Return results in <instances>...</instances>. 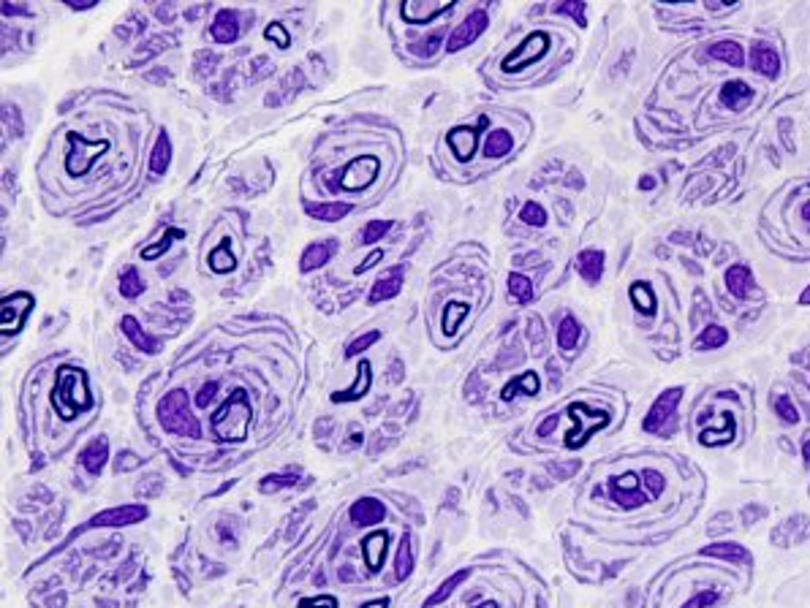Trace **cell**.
<instances>
[{
	"label": "cell",
	"mask_w": 810,
	"mask_h": 608,
	"mask_svg": "<svg viewBox=\"0 0 810 608\" xmlns=\"http://www.w3.org/2000/svg\"><path fill=\"white\" fill-rule=\"evenodd\" d=\"M337 253V242L335 239H327V242H310L300 256V269L302 272H313V269H321L327 261L332 258Z\"/></svg>",
	"instance_id": "17"
},
{
	"label": "cell",
	"mask_w": 810,
	"mask_h": 608,
	"mask_svg": "<svg viewBox=\"0 0 810 608\" xmlns=\"http://www.w3.org/2000/svg\"><path fill=\"white\" fill-rule=\"evenodd\" d=\"M264 38L266 41H272L278 49H288L291 47V35H288V30L283 28V22H269L264 30Z\"/></svg>",
	"instance_id": "44"
},
{
	"label": "cell",
	"mask_w": 810,
	"mask_h": 608,
	"mask_svg": "<svg viewBox=\"0 0 810 608\" xmlns=\"http://www.w3.org/2000/svg\"><path fill=\"white\" fill-rule=\"evenodd\" d=\"M147 519L144 505H120V508H106L90 519V527H128Z\"/></svg>",
	"instance_id": "10"
},
{
	"label": "cell",
	"mask_w": 810,
	"mask_h": 608,
	"mask_svg": "<svg viewBox=\"0 0 810 608\" xmlns=\"http://www.w3.org/2000/svg\"><path fill=\"white\" fill-rule=\"evenodd\" d=\"M387 532H375V535H368V538L362 540V554H365V562H368V568L370 571H381V565H384V556H387Z\"/></svg>",
	"instance_id": "21"
},
{
	"label": "cell",
	"mask_w": 810,
	"mask_h": 608,
	"mask_svg": "<svg viewBox=\"0 0 810 608\" xmlns=\"http://www.w3.org/2000/svg\"><path fill=\"white\" fill-rule=\"evenodd\" d=\"M17 14L28 17L30 8H28V6H14V3H3V17H17Z\"/></svg>",
	"instance_id": "53"
},
{
	"label": "cell",
	"mask_w": 810,
	"mask_h": 608,
	"mask_svg": "<svg viewBox=\"0 0 810 608\" xmlns=\"http://www.w3.org/2000/svg\"><path fill=\"white\" fill-rule=\"evenodd\" d=\"M294 484H297V470H291V472H272V475H266L264 481L259 484V491H262V494H272V491H281V489L294 487Z\"/></svg>",
	"instance_id": "39"
},
{
	"label": "cell",
	"mask_w": 810,
	"mask_h": 608,
	"mask_svg": "<svg viewBox=\"0 0 810 608\" xmlns=\"http://www.w3.org/2000/svg\"><path fill=\"white\" fill-rule=\"evenodd\" d=\"M35 299L25 291H14V294L3 296L0 302V331L3 334H17L25 323V318L33 310Z\"/></svg>",
	"instance_id": "5"
},
{
	"label": "cell",
	"mask_w": 810,
	"mask_h": 608,
	"mask_svg": "<svg viewBox=\"0 0 810 608\" xmlns=\"http://www.w3.org/2000/svg\"><path fill=\"white\" fill-rule=\"evenodd\" d=\"M805 459H810V440H805Z\"/></svg>",
	"instance_id": "59"
},
{
	"label": "cell",
	"mask_w": 810,
	"mask_h": 608,
	"mask_svg": "<svg viewBox=\"0 0 810 608\" xmlns=\"http://www.w3.org/2000/svg\"><path fill=\"white\" fill-rule=\"evenodd\" d=\"M710 57H712V60H721L726 66H734V68L745 63L742 47L734 44V41H718V44H712V47H710Z\"/></svg>",
	"instance_id": "28"
},
{
	"label": "cell",
	"mask_w": 810,
	"mask_h": 608,
	"mask_svg": "<svg viewBox=\"0 0 810 608\" xmlns=\"http://www.w3.org/2000/svg\"><path fill=\"white\" fill-rule=\"evenodd\" d=\"M452 8H454V3H427V0L416 3V0H408V3L400 6V14H403L408 25H430L435 17L452 11Z\"/></svg>",
	"instance_id": "12"
},
{
	"label": "cell",
	"mask_w": 810,
	"mask_h": 608,
	"mask_svg": "<svg viewBox=\"0 0 810 608\" xmlns=\"http://www.w3.org/2000/svg\"><path fill=\"white\" fill-rule=\"evenodd\" d=\"M79 459H82V467L88 470L90 475H101L106 462H109V440L104 434H98L95 440H90L88 446L82 448Z\"/></svg>",
	"instance_id": "15"
},
{
	"label": "cell",
	"mask_w": 810,
	"mask_h": 608,
	"mask_svg": "<svg viewBox=\"0 0 810 608\" xmlns=\"http://www.w3.org/2000/svg\"><path fill=\"white\" fill-rule=\"evenodd\" d=\"M215 394H218V383H215V381H207V383H204V386H201V391L196 394V405H199V407H207V405H210V402H212V397H215Z\"/></svg>",
	"instance_id": "51"
},
{
	"label": "cell",
	"mask_w": 810,
	"mask_h": 608,
	"mask_svg": "<svg viewBox=\"0 0 810 608\" xmlns=\"http://www.w3.org/2000/svg\"><path fill=\"white\" fill-rule=\"evenodd\" d=\"M652 185H655V179H652V177H645V179L639 182V188H642V191H650Z\"/></svg>",
	"instance_id": "56"
},
{
	"label": "cell",
	"mask_w": 810,
	"mask_h": 608,
	"mask_svg": "<svg viewBox=\"0 0 810 608\" xmlns=\"http://www.w3.org/2000/svg\"><path fill=\"white\" fill-rule=\"evenodd\" d=\"M117 288H120V296H125V299H136V296L144 294V280H141V275L136 272V266H125L123 272H120V282H117Z\"/></svg>",
	"instance_id": "30"
},
{
	"label": "cell",
	"mask_w": 810,
	"mask_h": 608,
	"mask_svg": "<svg viewBox=\"0 0 810 608\" xmlns=\"http://www.w3.org/2000/svg\"><path fill=\"white\" fill-rule=\"evenodd\" d=\"M169 163H172V141H169L166 131H160L155 144H153V153H150V174H155V177L166 174Z\"/></svg>",
	"instance_id": "23"
},
{
	"label": "cell",
	"mask_w": 810,
	"mask_h": 608,
	"mask_svg": "<svg viewBox=\"0 0 810 608\" xmlns=\"http://www.w3.org/2000/svg\"><path fill=\"white\" fill-rule=\"evenodd\" d=\"M348 516H351V521L356 527H372V524L387 519V508H384L381 500H375V497H362V500H356V503L351 505Z\"/></svg>",
	"instance_id": "14"
},
{
	"label": "cell",
	"mask_w": 810,
	"mask_h": 608,
	"mask_svg": "<svg viewBox=\"0 0 810 608\" xmlns=\"http://www.w3.org/2000/svg\"><path fill=\"white\" fill-rule=\"evenodd\" d=\"M555 11H560V14H571V17L577 19V25H587V19H585V3L582 0H571V3H560Z\"/></svg>",
	"instance_id": "47"
},
{
	"label": "cell",
	"mask_w": 810,
	"mask_h": 608,
	"mask_svg": "<svg viewBox=\"0 0 810 608\" xmlns=\"http://www.w3.org/2000/svg\"><path fill=\"white\" fill-rule=\"evenodd\" d=\"M52 405L63 418L76 416L79 410H88L93 405V397H90L88 388V375L82 369H76V366H60L52 388Z\"/></svg>",
	"instance_id": "1"
},
{
	"label": "cell",
	"mask_w": 810,
	"mask_h": 608,
	"mask_svg": "<svg viewBox=\"0 0 810 608\" xmlns=\"http://www.w3.org/2000/svg\"><path fill=\"white\" fill-rule=\"evenodd\" d=\"M715 600H718V592H699V595H696V597H691V600H688L686 606L683 608H707V606H712V603H715Z\"/></svg>",
	"instance_id": "49"
},
{
	"label": "cell",
	"mask_w": 810,
	"mask_h": 608,
	"mask_svg": "<svg viewBox=\"0 0 810 608\" xmlns=\"http://www.w3.org/2000/svg\"><path fill=\"white\" fill-rule=\"evenodd\" d=\"M375 172H378V160L370 155H362L351 160L343 172H340V185L346 191H362L368 188L372 179H375Z\"/></svg>",
	"instance_id": "8"
},
{
	"label": "cell",
	"mask_w": 810,
	"mask_h": 608,
	"mask_svg": "<svg viewBox=\"0 0 810 608\" xmlns=\"http://www.w3.org/2000/svg\"><path fill=\"white\" fill-rule=\"evenodd\" d=\"M799 304H810V285L799 294Z\"/></svg>",
	"instance_id": "57"
},
{
	"label": "cell",
	"mask_w": 810,
	"mask_h": 608,
	"mask_svg": "<svg viewBox=\"0 0 810 608\" xmlns=\"http://www.w3.org/2000/svg\"><path fill=\"white\" fill-rule=\"evenodd\" d=\"M370 386H372L370 362H362V364L356 366V383H353V386H348V388H343V391H335V394H332V402L343 405V402L362 400V397L370 391Z\"/></svg>",
	"instance_id": "18"
},
{
	"label": "cell",
	"mask_w": 810,
	"mask_h": 608,
	"mask_svg": "<svg viewBox=\"0 0 810 608\" xmlns=\"http://www.w3.org/2000/svg\"><path fill=\"white\" fill-rule=\"evenodd\" d=\"M440 44H443V41H440V35H430V38L424 41V47H416L413 52L422 54V57H433V54L440 49Z\"/></svg>",
	"instance_id": "52"
},
{
	"label": "cell",
	"mask_w": 810,
	"mask_h": 608,
	"mask_svg": "<svg viewBox=\"0 0 810 608\" xmlns=\"http://www.w3.org/2000/svg\"><path fill=\"white\" fill-rule=\"evenodd\" d=\"M751 66H753V71L761 73V76H777L780 57H777V52L770 44H756L753 52H751Z\"/></svg>",
	"instance_id": "20"
},
{
	"label": "cell",
	"mask_w": 810,
	"mask_h": 608,
	"mask_svg": "<svg viewBox=\"0 0 810 608\" xmlns=\"http://www.w3.org/2000/svg\"><path fill=\"white\" fill-rule=\"evenodd\" d=\"M158 421L169 434H182V437H201V424L191 413V402L185 388L169 391L158 402Z\"/></svg>",
	"instance_id": "2"
},
{
	"label": "cell",
	"mask_w": 810,
	"mask_h": 608,
	"mask_svg": "<svg viewBox=\"0 0 810 608\" xmlns=\"http://www.w3.org/2000/svg\"><path fill=\"white\" fill-rule=\"evenodd\" d=\"M726 340H729V334H726L723 326H707V329L696 337L693 347H696V350H712V347H721Z\"/></svg>",
	"instance_id": "40"
},
{
	"label": "cell",
	"mask_w": 810,
	"mask_h": 608,
	"mask_svg": "<svg viewBox=\"0 0 810 608\" xmlns=\"http://www.w3.org/2000/svg\"><path fill=\"white\" fill-rule=\"evenodd\" d=\"M805 215H808V220H810V204H808V207H805Z\"/></svg>",
	"instance_id": "60"
},
{
	"label": "cell",
	"mask_w": 810,
	"mask_h": 608,
	"mask_svg": "<svg viewBox=\"0 0 810 608\" xmlns=\"http://www.w3.org/2000/svg\"><path fill=\"white\" fill-rule=\"evenodd\" d=\"M509 294L517 299V302H530L533 299V282H530L525 275H520V272H511L509 275Z\"/></svg>",
	"instance_id": "41"
},
{
	"label": "cell",
	"mask_w": 810,
	"mask_h": 608,
	"mask_svg": "<svg viewBox=\"0 0 810 608\" xmlns=\"http://www.w3.org/2000/svg\"><path fill=\"white\" fill-rule=\"evenodd\" d=\"M381 258H384V253H381V250H375V253H370V256L365 258V263H359V266H356V275L368 272V269H370L372 263H378V261H381Z\"/></svg>",
	"instance_id": "55"
},
{
	"label": "cell",
	"mask_w": 810,
	"mask_h": 608,
	"mask_svg": "<svg viewBox=\"0 0 810 608\" xmlns=\"http://www.w3.org/2000/svg\"><path fill=\"white\" fill-rule=\"evenodd\" d=\"M413 552H411V535H403L400 546H397V556H394V578L405 581L408 576L413 573Z\"/></svg>",
	"instance_id": "29"
},
{
	"label": "cell",
	"mask_w": 810,
	"mask_h": 608,
	"mask_svg": "<svg viewBox=\"0 0 810 608\" xmlns=\"http://www.w3.org/2000/svg\"><path fill=\"white\" fill-rule=\"evenodd\" d=\"M389 606V600H375V603H368V606H362V608H387Z\"/></svg>",
	"instance_id": "58"
},
{
	"label": "cell",
	"mask_w": 810,
	"mask_h": 608,
	"mask_svg": "<svg viewBox=\"0 0 810 608\" xmlns=\"http://www.w3.org/2000/svg\"><path fill=\"white\" fill-rule=\"evenodd\" d=\"M487 25H490V17H487V11H481V8L471 11V14H468V17L462 19L457 28L452 30L449 41H446V52H459V49L471 47L476 38H479V35L487 30Z\"/></svg>",
	"instance_id": "7"
},
{
	"label": "cell",
	"mask_w": 810,
	"mask_h": 608,
	"mask_svg": "<svg viewBox=\"0 0 810 608\" xmlns=\"http://www.w3.org/2000/svg\"><path fill=\"white\" fill-rule=\"evenodd\" d=\"M471 313V307L465 304V302H449L446 307H443V331L452 337V334H457L459 323H462V318Z\"/></svg>",
	"instance_id": "33"
},
{
	"label": "cell",
	"mask_w": 810,
	"mask_h": 608,
	"mask_svg": "<svg viewBox=\"0 0 810 608\" xmlns=\"http://www.w3.org/2000/svg\"><path fill=\"white\" fill-rule=\"evenodd\" d=\"M389 228H392V220H370L368 226L362 228V239H359V242L375 244L378 239H384V237H387Z\"/></svg>",
	"instance_id": "42"
},
{
	"label": "cell",
	"mask_w": 810,
	"mask_h": 608,
	"mask_svg": "<svg viewBox=\"0 0 810 608\" xmlns=\"http://www.w3.org/2000/svg\"><path fill=\"white\" fill-rule=\"evenodd\" d=\"M775 413H777V418H780V421H786V424H797V421H799V413H797V407H794V402L789 400V397H777Z\"/></svg>",
	"instance_id": "46"
},
{
	"label": "cell",
	"mask_w": 810,
	"mask_h": 608,
	"mask_svg": "<svg viewBox=\"0 0 810 608\" xmlns=\"http://www.w3.org/2000/svg\"><path fill=\"white\" fill-rule=\"evenodd\" d=\"M69 141L74 144V147H85L88 153H79V150H71L69 160H66V169H69V174H74V177H82V174L90 169V163L95 160V157L104 153L106 147H109V141H98V144H90V141H85L79 133H69Z\"/></svg>",
	"instance_id": "11"
},
{
	"label": "cell",
	"mask_w": 810,
	"mask_h": 608,
	"mask_svg": "<svg viewBox=\"0 0 810 608\" xmlns=\"http://www.w3.org/2000/svg\"><path fill=\"white\" fill-rule=\"evenodd\" d=\"M237 19H240L237 11H231V8L218 11L210 25L212 41H215V44H234V41L240 38V22H237Z\"/></svg>",
	"instance_id": "16"
},
{
	"label": "cell",
	"mask_w": 810,
	"mask_h": 608,
	"mask_svg": "<svg viewBox=\"0 0 810 608\" xmlns=\"http://www.w3.org/2000/svg\"><path fill=\"white\" fill-rule=\"evenodd\" d=\"M247 421H250V407H247L245 391L237 388L212 416V432L221 440H242L247 432Z\"/></svg>",
	"instance_id": "3"
},
{
	"label": "cell",
	"mask_w": 810,
	"mask_h": 608,
	"mask_svg": "<svg viewBox=\"0 0 810 608\" xmlns=\"http://www.w3.org/2000/svg\"><path fill=\"white\" fill-rule=\"evenodd\" d=\"M506 153H511V133L506 128H498L493 131L487 141H484V155L487 157H503Z\"/></svg>",
	"instance_id": "32"
},
{
	"label": "cell",
	"mask_w": 810,
	"mask_h": 608,
	"mask_svg": "<svg viewBox=\"0 0 810 608\" xmlns=\"http://www.w3.org/2000/svg\"><path fill=\"white\" fill-rule=\"evenodd\" d=\"M207 263H210L212 272H218V275H229V272L237 269V258H234V253H231L229 239H223L218 247H212V253L207 256Z\"/></svg>",
	"instance_id": "27"
},
{
	"label": "cell",
	"mask_w": 810,
	"mask_h": 608,
	"mask_svg": "<svg viewBox=\"0 0 810 608\" xmlns=\"http://www.w3.org/2000/svg\"><path fill=\"white\" fill-rule=\"evenodd\" d=\"M400 288H403V275L394 269V272H389L387 278H381L375 285L370 288V294H368V299H370V304H378V302H387V299H394V296L400 294Z\"/></svg>",
	"instance_id": "25"
},
{
	"label": "cell",
	"mask_w": 810,
	"mask_h": 608,
	"mask_svg": "<svg viewBox=\"0 0 810 608\" xmlns=\"http://www.w3.org/2000/svg\"><path fill=\"white\" fill-rule=\"evenodd\" d=\"M487 114H481L479 117V131L476 128H468V125H462V128H452L449 133H446V144L452 147V153L459 157V160H471L476 153V144H479V133L487 128Z\"/></svg>",
	"instance_id": "9"
},
{
	"label": "cell",
	"mask_w": 810,
	"mask_h": 608,
	"mask_svg": "<svg viewBox=\"0 0 810 608\" xmlns=\"http://www.w3.org/2000/svg\"><path fill=\"white\" fill-rule=\"evenodd\" d=\"M182 237H185V234H182L180 228H166L158 244H150V247L141 250V261H153V258H158V256H163V253H166L177 239H182Z\"/></svg>",
	"instance_id": "37"
},
{
	"label": "cell",
	"mask_w": 810,
	"mask_h": 608,
	"mask_svg": "<svg viewBox=\"0 0 810 608\" xmlns=\"http://www.w3.org/2000/svg\"><path fill=\"white\" fill-rule=\"evenodd\" d=\"M66 6L74 8V11H88V8L98 6V0H66Z\"/></svg>",
	"instance_id": "54"
},
{
	"label": "cell",
	"mask_w": 810,
	"mask_h": 608,
	"mask_svg": "<svg viewBox=\"0 0 810 608\" xmlns=\"http://www.w3.org/2000/svg\"><path fill=\"white\" fill-rule=\"evenodd\" d=\"M381 340V331H365L362 337H356V340H351V345L346 347V359H351L353 353H362V350H368L370 345H375Z\"/></svg>",
	"instance_id": "45"
},
{
	"label": "cell",
	"mask_w": 810,
	"mask_h": 608,
	"mask_svg": "<svg viewBox=\"0 0 810 608\" xmlns=\"http://www.w3.org/2000/svg\"><path fill=\"white\" fill-rule=\"evenodd\" d=\"M705 556H718V559H729V562H737V565H742V562L748 565L751 562V552L745 546H740V543H732V540L707 546Z\"/></svg>",
	"instance_id": "26"
},
{
	"label": "cell",
	"mask_w": 810,
	"mask_h": 608,
	"mask_svg": "<svg viewBox=\"0 0 810 608\" xmlns=\"http://www.w3.org/2000/svg\"><path fill=\"white\" fill-rule=\"evenodd\" d=\"M520 388H525V394H539V375L536 372H522L520 378H514V381L503 388V400L511 402L514 400V394H520Z\"/></svg>",
	"instance_id": "34"
},
{
	"label": "cell",
	"mask_w": 810,
	"mask_h": 608,
	"mask_svg": "<svg viewBox=\"0 0 810 608\" xmlns=\"http://www.w3.org/2000/svg\"><path fill=\"white\" fill-rule=\"evenodd\" d=\"M163 49H166V38H153V41H147L144 49H136V60H150Z\"/></svg>",
	"instance_id": "48"
},
{
	"label": "cell",
	"mask_w": 810,
	"mask_h": 608,
	"mask_svg": "<svg viewBox=\"0 0 810 608\" xmlns=\"http://www.w3.org/2000/svg\"><path fill=\"white\" fill-rule=\"evenodd\" d=\"M680 400H683V388H667L658 400L652 402L650 413L645 416V429L647 432H669L671 421H674V410H677V405H680Z\"/></svg>",
	"instance_id": "6"
},
{
	"label": "cell",
	"mask_w": 810,
	"mask_h": 608,
	"mask_svg": "<svg viewBox=\"0 0 810 608\" xmlns=\"http://www.w3.org/2000/svg\"><path fill=\"white\" fill-rule=\"evenodd\" d=\"M748 98H751V90H748L745 82H729V85H723L721 90V101L723 106H729V109H740Z\"/></svg>",
	"instance_id": "38"
},
{
	"label": "cell",
	"mask_w": 810,
	"mask_h": 608,
	"mask_svg": "<svg viewBox=\"0 0 810 608\" xmlns=\"http://www.w3.org/2000/svg\"><path fill=\"white\" fill-rule=\"evenodd\" d=\"M580 323H577V318L574 315H565L563 321H560V326H558V345L563 347V350H571V347H577V342H580Z\"/></svg>",
	"instance_id": "36"
},
{
	"label": "cell",
	"mask_w": 810,
	"mask_h": 608,
	"mask_svg": "<svg viewBox=\"0 0 810 608\" xmlns=\"http://www.w3.org/2000/svg\"><path fill=\"white\" fill-rule=\"evenodd\" d=\"M297 608H337V600L332 595H318V597H310V600H302Z\"/></svg>",
	"instance_id": "50"
},
{
	"label": "cell",
	"mask_w": 810,
	"mask_h": 608,
	"mask_svg": "<svg viewBox=\"0 0 810 608\" xmlns=\"http://www.w3.org/2000/svg\"><path fill=\"white\" fill-rule=\"evenodd\" d=\"M577 269L587 282H599L604 278V253L601 250H582L577 256Z\"/></svg>",
	"instance_id": "24"
},
{
	"label": "cell",
	"mask_w": 810,
	"mask_h": 608,
	"mask_svg": "<svg viewBox=\"0 0 810 608\" xmlns=\"http://www.w3.org/2000/svg\"><path fill=\"white\" fill-rule=\"evenodd\" d=\"M120 329H123V334L128 337V342L136 347V350H141V353H147V356H155V353L163 350V342L155 340V337H150L147 331L141 329V323L134 315H123Z\"/></svg>",
	"instance_id": "13"
},
{
	"label": "cell",
	"mask_w": 810,
	"mask_h": 608,
	"mask_svg": "<svg viewBox=\"0 0 810 608\" xmlns=\"http://www.w3.org/2000/svg\"><path fill=\"white\" fill-rule=\"evenodd\" d=\"M468 573H471V571H457V573L449 576V578H446V581L440 584L438 590H435V592H433V595H430V597H427V608H433V606H440V603H446V600H449V595H452V592L457 590L459 584H462V581L468 578Z\"/></svg>",
	"instance_id": "31"
},
{
	"label": "cell",
	"mask_w": 810,
	"mask_h": 608,
	"mask_svg": "<svg viewBox=\"0 0 810 608\" xmlns=\"http://www.w3.org/2000/svg\"><path fill=\"white\" fill-rule=\"evenodd\" d=\"M546 52H549V35H546L544 30H536V33H530L520 47H514V49L506 54L503 71H520V68H525V66H533V63H539Z\"/></svg>",
	"instance_id": "4"
},
{
	"label": "cell",
	"mask_w": 810,
	"mask_h": 608,
	"mask_svg": "<svg viewBox=\"0 0 810 608\" xmlns=\"http://www.w3.org/2000/svg\"><path fill=\"white\" fill-rule=\"evenodd\" d=\"M305 212H307L310 217L321 220V223H337V220H343V217L351 212V204H346V201H327V204H310V201H305Z\"/></svg>",
	"instance_id": "22"
},
{
	"label": "cell",
	"mask_w": 810,
	"mask_h": 608,
	"mask_svg": "<svg viewBox=\"0 0 810 608\" xmlns=\"http://www.w3.org/2000/svg\"><path fill=\"white\" fill-rule=\"evenodd\" d=\"M726 288H729V294L737 296V299H745L748 294H753V275H751V269L748 266H742V263H734V266H729V272H726Z\"/></svg>",
	"instance_id": "19"
},
{
	"label": "cell",
	"mask_w": 810,
	"mask_h": 608,
	"mask_svg": "<svg viewBox=\"0 0 810 608\" xmlns=\"http://www.w3.org/2000/svg\"><path fill=\"white\" fill-rule=\"evenodd\" d=\"M628 296L634 299V307H639L642 315L655 313V296H652V288L647 282H634V285L628 288Z\"/></svg>",
	"instance_id": "35"
},
{
	"label": "cell",
	"mask_w": 810,
	"mask_h": 608,
	"mask_svg": "<svg viewBox=\"0 0 810 608\" xmlns=\"http://www.w3.org/2000/svg\"><path fill=\"white\" fill-rule=\"evenodd\" d=\"M520 220H522V223H528V226L541 228V226H546V212H544V207H541V204H536V201H528L525 207L520 209Z\"/></svg>",
	"instance_id": "43"
}]
</instances>
